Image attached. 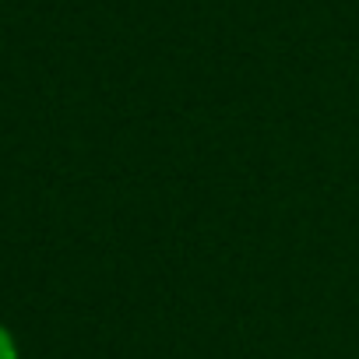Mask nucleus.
<instances>
[{"label":"nucleus","instance_id":"nucleus-1","mask_svg":"<svg viewBox=\"0 0 359 359\" xmlns=\"http://www.w3.org/2000/svg\"><path fill=\"white\" fill-rule=\"evenodd\" d=\"M0 359H22V348H18V338L15 331L0 320Z\"/></svg>","mask_w":359,"mask_h":359}]
</instances>
